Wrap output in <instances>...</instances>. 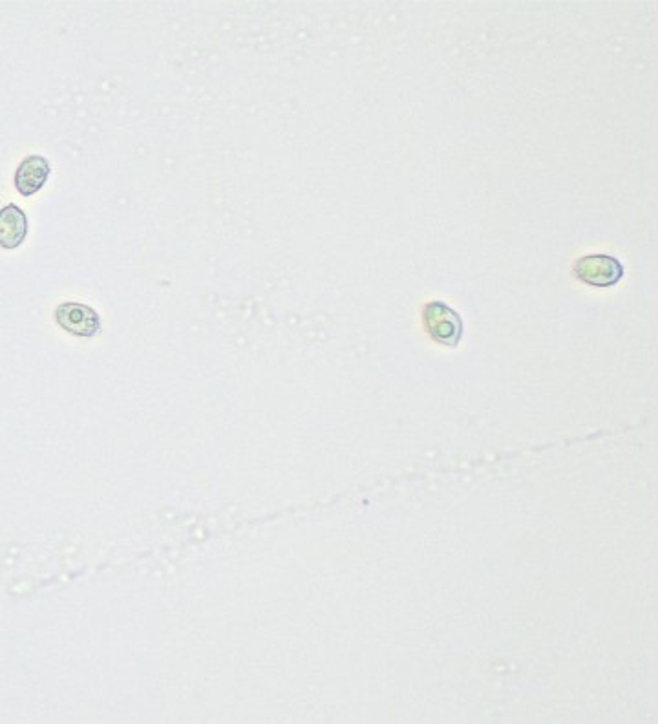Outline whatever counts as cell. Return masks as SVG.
I'll list each match as a JSON object with an SVG mask.
<instances>
[{
	"label": "cell",
	"mask_w": 658,
	"mask_h": 724,
	"mask_svg": "<svg viewBox=\"0 0 658 724\" xmlns=\"http://www.w3.org/2000/svg\"><path fill=\"white\" fill-rule=\"evenodd\" d=\"M423 324L430 339L445 348H457L465 333L461 315L441 300H432L426 304L423 309Z\"/></svg>",
	"instance_id": "cell-1"
},
{
	"label": "cell",
	"mask_w": 658,
	"mask_h": 724,
	"mask_svg": "<svg viewBox=\"0 0 658 724\" xmlns=\"http://www.w3.org/2000/svg\"><path fill=\"white\" fill-rule=\"evenodd\" d=\"M574 275L593 288H613L624 278V266L615 256L589 255L576 262Z\"/></svg>",
	"instance_id": "cell-2"
},
{
	"label": "cell",
	"mask_w": 658,
	"mask_h": 724,
	"mask_svg": "<svg viewBox=\"0 0 658 724\" xmlns=\"http://www.w3.org/2000/svg\"><path fill=\"white\" fill-rule=\"evenodd\" d=\"M57 324L75 337H94L101 328V319L96 309L79 304V302H64L55 309Z\"/></svg>",
	"instance_id": "cell-3"
},
{
	"label": "cell",
	"mask_w": 658,
	"mask_h": 724,
	"mask_svg": "<svg viewBox=\"0 0 658 724\" xmlns=\"http://www.w3.org/2000/svg\"><path fill=\"white\" fill-rule=\"evenodd\" d=\"M50 176V163L43 156H28L21 161L15 172V189L22 196H32L41 191Z\"/></svg>",
	"instance_id": "cell-4"
},
{
	"label": "cell",
	"mask_w": 658,
	"mask_h": 724,
	"mask_svg": "<svg viewBox=\"0 0 658 724\" xmlns=\"http://www.w3.org/2000/svg\"><path fill=\"white\" fill-rule=\"evenodd\" d=\"M28 235V218L17 207L10 203L0 209V247L4 249H17L26 240Z\"/></svg>",
	"instance_id": "cell-5"
}]
</instances>
